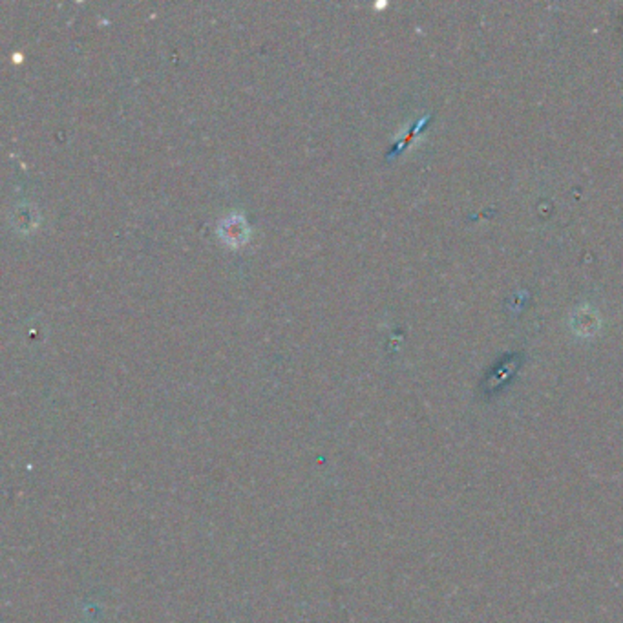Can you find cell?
<instances>
[{
  "label": "cell",
  "mask_w": 623,
  "mask_h": 623,
  "mask_svg": "<svg viewBox=\"0 0 623 623\" xmlns=\"http://www.w3.org/2000/svg\"><path fill=\"white\" fill-rule=\"evenodd\" d=\"M220 233L221 238H223L227 243H230V245H242V243L247 240L249 230H247V225L243 218L233 216V218L223 221Z\"/></svg>",
  "instance_id": "6da1fadb"
}]
</instances>
